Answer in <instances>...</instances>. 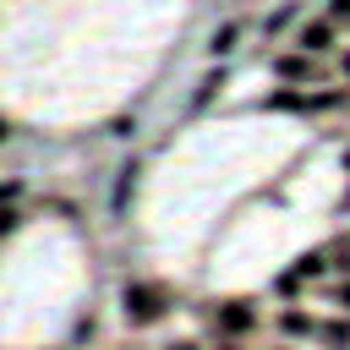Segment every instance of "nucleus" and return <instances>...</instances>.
Returning a JSON list of instances; mask_svg holds the SVG:
<instances>
[{
  "mask_svg": "<svg viewBox=\"0 0 350 350\" xmlns=\"http://www.w3.org/2000/svg\"><path fill=\"white\" fill-rule=\"evenodd\" d=\"M164 312V290H153V284H126V317L131 323H153Z\"/></svg>",
  "mask_w": 350,
  "mask_h": 350,
  "instance_id": "nucleus-1",
  "label": "nucleus"
},
{
  "mask_svg": "<svg viewBox=\"0 0 350 350\" xmlns=\"http://www.w3.org/2000/svg\"><path fill=\"white\" fill-rule=\"evenodd\" d=\"M328 22H312V27H301V49H328Z\"/></svg>",
  "mask_w": 350,
  "mask_h": 350,
  "instance_id": "nucleus-2",
  "label": "nucleus"
},
{
  "mask_svg": "<svg viewBox=\"0 0 350 350\" xmlns=\"http://www.w3.org/2000/svg\"><path fill=\"white\" fill-rule=\"evenodd\" d=\"M246 323H252V312H246L241 301H230V306H224V328H235V334H241Z\"/></svg>",
  "mask_w": 350,
  "mask_h": 350,
  "instance_id": "nucleus-3",
  "label": "nucleus"
},
{
  "mask_svg": "<svg viewBox=\"0 0 350 350\" xmlns=\"http://www.w3.org/2000/svg\"><path fill=\"white\" fill-rule=\"evenodd\" d=\"M235 38H241V27H224V33H213V55H219V49H235Z\"/></svg>",
  "mask_w": 350,
  "mask_h": 350,
  "instance_id": "nucleus-4",
  "label": "nucleus"
},
{
  "mask_svg": "<svg viewBox=\"0 0 350 350\" xmlns=\"http://www.w3.org/2000/svg\"><path fill=\"white\" fill-rule=\"evenodd\" d=\"M284 328H290V334H306V328H312V323H306V317H301V312H284Z\"/></svg>",
  "mask_w": 350,
  "mask_h": 350,
  "instance_id": "nucleus-5",
  "label": "nucleus"
},
{
  "mask_svg": "<svg viewBox=\"0 0 350 350\" xmlns=\"http://www.w3.org/2000/svg\"><path fill=\"white\" fill-rule=\"evenodd\" d=\"M334 16H339V22H350V0H334Z\"/></svg>",
  "mask_w": 350,
  "mask_h": 350,
  "instance_id": "nucleus-6",
  "label": "nucleus"
},
{
  "mask_svg": "<svg viewBox=\"0 0 350 350\" xmlns=\"http://www.w3.org/2000/svg\"><path fill=\"white\" fill-rule=\"evenodd\" d=\"M170 350H197V345H170Z\"/></svg>",
  "mask_w": 350,
  "mask_h": 350,
  "instance_id": "nucleus-7",
  "label": "nucleus"
},
{
  "mask_svg": "<svg viewBox=\"0 0 350 350\" xmlns=\"http://www.w3.org/2000/svg\"><path fill=\"white\" fill-rule=\"evenodd\" d=\"M345 164H350V153H345Z\"/></svg>",
  "mask_w": 350,
  "mask_h": 350,
  "instance_id": "nucleus-8",
  "label": "nucleus"
},
{
  "mask_svg": "<svg viewBox=\"0 0 350 350\" xmlns=\"http://www.w3.org/2000/svg\"><path fill=\"white\" fill-rule=\"evenodd\" d=\"M224 350H235V345H224Z\"/></svg>",
  "mask_w": 350,
  "mask_h": 350,
  "instance_id": "nucleus-9",
  "label": "nucleus"
}]
</instances>
